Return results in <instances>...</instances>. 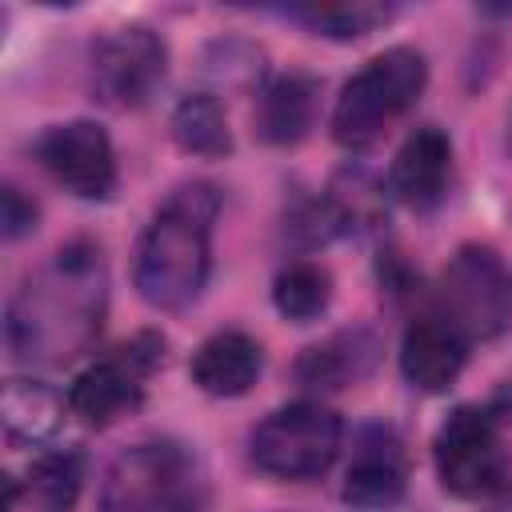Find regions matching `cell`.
Returning <instances> with one entry per match:
<instances>
[{"label":"cell","mask_w":512,"mask_h":512,"mask_svg":"<svg viewBox=\"0 0 512 512\" xmlns=\"http://www.w3.org/2000/svg\"><path fill=\"white\" fill-rule=\"evenodd\" d=\"M104 316V264L100 248L76 240L56 252L48 268L24 280L8 308V344L20 360L64 364L80 356Z\"/></svg>","instance_id":"6da1fadb"},{"label":"cell","mask_w":512,"mask_h":512,"mask_svg":"<svg viewBox=\"0 0 512 512\" xmlns=\"http://www.w3.org/2000/svg\"><path fill=\"white\" fill-rule=\"evenodd\" d=\"M220 196L212 184H180L152 216L136 248V288L160 312L188 308L212 268V220Z\"/></svg>","instance_id":"7a4b0ae2"},{"label":"cell","mask_w":512,"mask_h":512,"mask_svg":"<svg viewBox=\"0 0 512 512\" xmlns=\"http://www.w3.org/2000/svg\"><path fill=\"white\" fill-rule=\"evenodd\" d=\"M208 476L176 440H144L112 460L104 472V512H204Z\"/></svg>","instance_id":"3957f363"},{"label":"cell","mask_w":512,"mask_h":512,"mask_svg":"<svg viewBox=\"0 0 512 512\" xmlns=\"http://www.w3.org/2000/svg\"><path fill=\"white\" fill-rule=\"evenodd\" d=\"M428 84V64L416 48H388L364 72H356L336 108H332V136L344 148L372 144L400 112L416 104Z\"/></svg>","instance_id":"277c9868"},{"label":"cell","mask_w":512,"mask_h":512,"mask_svg":"<svg viewBox=\"0 0 512 512\" xmlns=\"http://www.w3.org/2000/svg\"><path fill=\"white\" fill-rule=\"evenodd\" d=\"M436 316L448 320L468 344L492 340L512 324V272L508 264L484 248L464 244L436 284Z\"/></svg>","instance_id":"5b68a950"},{"label":"cell","mask_w":512,"mask_h":512,"mask_svg":"<svg viewBox=\"0 0 512 512\" xmlns=\"http://www.w3.org/2000/svg\"><path fill=\"white\" fill-rule=\"evenodd\" d=\"M340 452L336 412L300 400L264 416L252 432V464L276 480H316Z\"/></svg>","instance_id":"8992f818"},{"label":"cell","mask_w":512,"mask_h":512,"mask_svg":"<svg viewBox=\"0 0 512 512\" xmlns=\"http://www.w3.org/2000/svg\"><path fill=\"white\" fill-rule=\"evenodd\" d=\"M164 360V340L156 332H140L128 344L112 348L108 356L92 360L68 388V408L84 424H112L116 416L132 412L144 396V380Z\"/></svg>","instance_id":"52a82bcc"},{"label":"cell","mask_w":512,"mask_h":512,"mask_svg":"<svg viewBox=\"0 0 512 512\" xmlns=\"http://www.w3.org/2000/svg\"><path fill=\"white\" fill-rule=\"evenodd\" d=\"M436 476L460 500H476V496H488L500 488L504 448H500V432L484 408H456L440 424Z\"/></svg>","instance_id":"ba28073f"},{"label":"cell","mask_w":512,"mask_h":512,"mask_svg":"<svg viewBox=\"0 0 512 512\" xmlns=\"http://www.w3.org/2000/svg\"><path fill=\"white\" fill-rule=\"evenodd\" d=\"M168 72V48L156 32L128 24L108 32L92 52V88L112 108H140Z\"/></svg>","instance_id":"9c48e42d"},{"label":"cell","mask_w":512,"mask_h":512,"mask_svg":"<svg viewBox=\"0 0 512 512\" xmlns=\"http://www.w3.org/2000/svg\"><path fill=\"white\" fill-rule=\"evenodd\" d=\"M48 176L80 200H108L116 188L112 140L96 120H68L40 136L36 144Z\"/></svg>","instance_id":"30bf717a"},{"label":"cell","mask_w":512,"mask_h":512,"mask_svg":"<svg viewBox=\"0 0 512 512\" xmlns=\"http://www.w3.org/2000/svg\"><path fill=\"white\" fill-rule=\"evenodd\" d=\"M408 468L392 428H364L344 472V500L356 508H388L404 496Z\"/></svg>","instance_id":"8fae6325"},{"label":"cell","mask_w":512,"mask_h":512,"mask_svg":"<svg viewBox=\"0 0 512 512\" xmlns=\"http://www.w3.org/2000/svg\"><path fill=\"white\" fill-rule=\"evenodd\" d=\"M468 356V340L440 316H420L404 328L400 340V372L420 392H444Z\"/></svg>","instance_id":"7c38bea8"},{"label":"cell","mask_w":512,"mask_h":512,"mask_svg":"<svg viewBox=\"0 0 512 512\" xmlns=\"http://www.w3.org/2000/svg\"><path fill=\"white\" fill-rule=\"evenodd\" d=\"M452 168V144L440 128H416L392 160V192L408 208H432L444 196Z\"/></svg>","instance_id":"4fadbf2b"},{"label":"cell","mask_w":512,"mask_h":512,"mask_svg":"<svg viewBox=\"0 0 512 512\" xmlns=\"http://www.w3.org/2000/svg\"><path fill=\"white\" fill-rule=\"evenodd\" d=\"M376 356H380V340L368 328H344V332L312 344L300 356L296 376L308 388L336 392V388H348V384L364 380L376 368Z\"/></svg>","instance_id":"5bb4252c"},{"label":"cell","mask_w":512,"mask_h":512,"mask_svg":"<svg viewBox=\"0 0 512 512\" xmlns=\"http://www.w3.org/2000/svg\"><path fill=\"white\" fill-rule=\"evenodd\" d=\"M264 368V352L248 332H216L192 356V380L208 396H244Z\"/></svg>","instance_id":"9a60e30c"},{"label":"cell","mask_w":512,"mask_h":512,"mask_svg":"<svg viewBox=\"0 0 512 512\" xmlns=\"http://www.w3.org/2000/svg\"><path fill=\"white\" fill-rule=\"evenodd\" d=\"M312 116H316V80H308L300 72H288V76L272 80L260 92L256 132L268 144H296V140L308 136Z\"/></svg>","instance_id":"2e32d148"},{"label":"cell","mask_w":512,"mask_h":512,"mask_svg":"<svg viewBox=\"0 0 512 512\" xmlns=\"http://www.w3.org/2000/svg\"><path fill=\"white\" fill-rule=\"evenodd\" d=\"M172 140L192 156H224L232 152V132L224 108L208 92H192L172 112Z\"/></svg>","instance_id":"e0dca14e"},{"label":"cell","mask_w":512,"mask_h":512,"mask_svg":"<svg viewBox=\"0 0 512 512\" xmlns=\"http://www.w3.org/2000/svg\"><path fill=\"white\" fill-rule=\"evenodd\" d=\"M272 300H276L280 316H288L296 324H308V320H316L328 308V300H332V276H328V268H320L312 260H296V264H288L276 276Z\"/></svg>","instance_id":"ac0fdd59"},{"label":"cell","mask_w":512,"mask_h":512,"mask_svg":"<svg viewBox=\"0 0 512 512\" xmlns=\"http://www.w3.org/2000/svg\"><path fill=\"white\" fill-rule=\"evenodd\" d=\"M56 400L52 392H44L40 384H28V380H8L4 384V428L12 440H44L52 436L56 428Z\"/></svg>","instance_id":"d6986e66"},{"label":"cell","mask_w":512,"mask_h":512,"mask_svg":"<svg viewBox=\"0 0 512 512\" xmlns=\"http://www.w3.org/2000/svg\"><path fill=\"white\" fill-rule=\"evenodd\" d=\"M80 480H84V456L80 452H48L32 464L28 476V496L44 508V512H68L80 496Z\"/></svg>","instance_id":"ffe728a7"},{"label":"cell","mask_w":512,"mask_h":512,"mask_svg":"<svg viewBox=\"0 0 512 512\" xmlns=\"http://www.w3.org/2000/svg\"><path fill=\"white\" fill-rule=\"evenodd\" d=\"M296 20H304L308 28L336 36V40H352V36H368L380 24L392 20V4H368V0H352V4H308V8H292Z\"/></svg>","instance_id":"44dd1931"},{"label":"cell","mask_w":512,"mask_h":512,"mask_svg":"<svg viewBox=\"0 0 512 512\" xmlns=\"http://www.w3.org/2000/svg\"><path fill=\"white\" fill-rule=\"evenodd\" d=\"M0 224H4V236H8V240H16L20 232L36 228V204L24 200L20 188H12V184H8L4 196H0Z\"/></svg>","instance_id":"7402d4cb"},{"label":"cell","mask_w":512,"mask_h":512,"mask_svg":"<svg viewBox=\"0 0 512 512\" xmlns=\"http://www.w3.org/2000/svg\"><path fill=\"white\" fill-rule=\"evenodd\" d=\"M508 144H512V120H508Z\"/></svg>","instance_id":"603a6c76"}]
</instances>
